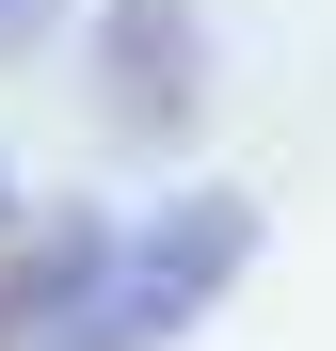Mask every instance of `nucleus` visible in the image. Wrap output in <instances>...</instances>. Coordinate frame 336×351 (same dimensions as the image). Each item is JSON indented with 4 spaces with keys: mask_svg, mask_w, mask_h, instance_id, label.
<instances>
[{
    "mask_svg": "<svg viewBox=\"0 0 336 351\" xmlns=\"http://www.w3.org/2000/svg\"><path fill=\"white\" fill-rule=\"evenodd\" d=\"M80 271H96V223H32V240L0 256V351L65 319V304H80Z\"/></svg>",
    "mask_w": 336,
    "mask_h": 351,
    "instance_id": "3",
    "label": "nucleus"
},
{
    "mask_svg": "<svg viewBox=\"0 0 336 351\" xmlns=\"http://www.w3.org/2000/svg\"><path fill=\"white\" fill-rule=\"evenodd\" d=\"M0 48H32V0H0Z\"/></svg>",
    "mask_w": 336,
    "mask_h": 351,
    "instance_id": "4",
    "label": "nucleus"
},
{
    "mask_svg": "<svg viewBox=\"0 0 336 351\" xmlns=\"http://www.w3.org/2000/svg\"><path fill=\"white\" fill-rule=\"evenodd\" d=\"M240 256H256V208H240V192H177L160 223L96 240L80 304L48 319L32 351H160V335H192V319L224 304V287H240Z\"/></svg>",
    "mask_w": 336,
    "mask_h": 351,
    "instance_id": "1",
    "label": "nucleus"
},
{
    "mask_svg": "<svg viewBox=\"0 0 336 351\" xmlns=\"http://www.w3.org/2000/svg\"><path fill=\"white\" fill-rule=\"evenodd\" d=\"M192 80H208L192 0H112V16H96V112L128 144H192Z\"/></svg>",
    "mask_w": 336,
    "mask_h": 351,
    "instance_id": "2",
    "label": "nucleus"
}]
</instances>
